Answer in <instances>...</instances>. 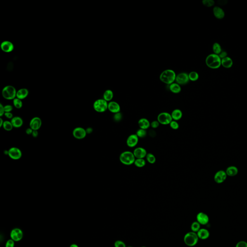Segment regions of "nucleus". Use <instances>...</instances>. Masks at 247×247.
<instances>
[{
	"instance_id": "obj_18",
	"label": "nucleus",
	"mask_w": 247,
	"mask_h": 247,
	"mask_svg": "<svg viewBox=\"0 0 247 247\" xmlns=\"http://www.w3.org/2000/svg\"><path fill=\"white\" fill-rule=\"evenodd\" d=\"M138 125L140 128L146 130L151 127V123L147 118H142L138 121Z\"/></svg>"
},
{
	"instance_id": "obj_46",
	"label": "nucleus",
	"mask_w": 247,
	"mask_h": 247,
	"mask_svg": "<svg viewBox=\"0 0 247 247\" xmlns=\"http://www.w3.org/2000/svg\"><path fill=\"white\" fill-rule=\"evenodd\" d=\"M5 113L4 106H3L2 103H1L0 104V116H1V117H2L4 115Z\"/></svg>"
},
{
	"instance_id": "obj_20",
	"label": "nucleus",
	"mask_w": 247,
	"mask_h": 247,
	"mask_svg": "<svg viewBox=\"0 0 247 247\" xmlns=\"http://www.w3.org/2000/svg\"><path fill=\"white\" fill-rule=\"evenodd\" d=\"M213 12L214 15L217 19H222L225 16V13L224 10L218 6H215L213 8Z\"/></svg>"
},
{
	"instance_id": "obj_42",
	"label": "nucleus",
	"mask_w": 247,
	"mask_h": 247,
	"mask_svg": "<svg viewBox=\"0 0 247 247\" xmlns=\"http://www.w3.org/2000/svg\"><path fill=\"white\" fill-rule=\"evenodd\" d=\"M4 109H5V113H9L12 111L13 107L12 105L7 104L4 106Z\"/></svg>"
},
{
	"instance_id": "obj_11",
	"label": "nucleus",
	"mask_w": 247,
	"mask_h": 247,
	"mask_svg": "<svg viewBox=\"0 0 247 247\" xmlns=\"http://www.w3.org/2000/svg\"><path fill=\"white\" fill-rule=\"evenodd\" d=\"M42 121L40 118L34 117L31 119L29 122V128L33 130H38L42 126Z\"/></svg>"
},
{
	"instance_id": "obj_19",
	"label": "nucleus",
	"mask_w": 247,
	"mask_h": 247,
	"mask_svg": "<svg viewBox=\"0 0 247 247\" xmlns=\"http://www.w3.org/2000/svg\"><path fill=\"white\" fill-rule=\"evenodd\" d=\"M220 59L219 56L215 54H212L209 55L206 59V65L209 67L210 66L213 64L216 60H218Z\"/></svg>"
},
{
	"instance_id": "obj_48",
	"label": "nucleus",
	"mask_w": 247,
	"mask_h": 247,
	"mask_svg": "<svg viewBox=\"0 0 247 247\" xmlns=\"http://www.w3.org/2000/svg\"><path fill=\"white\" fill-rule=\"evenodd\" d=\"M218 56H219L220 59H223L224 58H225V57H227V53L226 52V51H222V52Z\"/></svg>"
},
{
	"instance_id": "obj_35",
	"label": "nucleus",
	"mask_w": 247,
	"mask_h": 247,
	"mask_svg": "<svg viewBox=\"0 0 247 247\" xmlns=\"http://www.w3.org/2000/svg\"><path fill=\"white\" fill-rule=\"evenodd\" d=\"M13 105L15 108H17V109H19L20 108H21L23 106V103H22V100L16 97L14 99H13Z\"/></svg>"
},
{
	"instance_id": "obj_57",
	"label": "nucleus",
	"mask_w": 247,
	"mask_h": 247,
	"mask_svg": "<svg viewBox=\"0 0 247 247\" xmlns=\"http://www.w3.org/2000/svg\"></svg>"
},
{
	"instance_id": "obj_25",
	"label": "nucleus",
	"mask_w": 247,
	"mask_h": 247,
	"mask_svg": "<svg viewBox=\"0 0 247 247\" xmlns=\"http://www.w3.org/2000/svg\"><path fill=\"white\" fill-rule=\"evenodd\" d=\"M238 170L236 167L230 166L227 168L226 170V173L229 177H234L238 174Z\"/></svg>"
},
{
	"instance_id": "obj_24",
	"label": "nucleus",
	"mask_w": 247,
	"mask_h": 247,
	"mask_svg": "<svg viewBox=\"0 0 247 247\" xmlns=\"http://www.w3.org/2000/svg\"><path fill=\"white\" fill-rule=\"evenodd\" d=\"M171 115L173 120L178 121L182 119V112L181 110L176 109L172 111Z\"/></svg>"
},
{
	"instance_id": "obj_22",
	"label": "nucleus",
	"mask_w": 247,
	"mask_h": 247,
	"mask_svg": "<svg viewBox=\"0 0 247 247\" xmlns=\"http://www.w3.org/2000/svg\"><path fill=\"white\" fill-rule=\"evenodd\" d=\"M29 93V91L28 89L25 88H21L17 91L16 97L22 100L28 97Z\"/></svg>"
},
{
	"instance_id": "obj_7",
	"label": "nucleus",
	"mask_w": 247,
	"mask_h": 247,
	"mask_svg": "<svg viewBox=\"0 0 247 247\" xmlns=\"http://www.w3.org/2000/svg\"><path fill=\"white\" fill-rule=\"evenodd\" d=\"M22 156V152L20 149L15 147H11L8 150V156L13 160H19L20 159Z\"/></svg>"
},
{
	"instance_id": "obj_30",
	"label": "nucleus",
	"mask_w": 247,
	"mask_h": 247,
	"mask_svg": "<svg viewBox=\"0 0 247 247\" xmlns=\"http://www.w3.org/2000/svg\"><path fill=\"white\" fill-rule=\"evenodd\" d=\"M2 128L7 131H10L14 128L11 121H5Z\"/></svg>"
},
{
	"instance_id": "obj_21",
	"label": "nucleus",
	"mask_w": 247,
	"mask_h": 247,
	"mask_svg": "<svg viewBox=\"0 0 247 247\" xmlns=\"http://www.w3.org/2000/svg\"><path fill=\"white\" fill-rule=\"evenodd\" d=\"M11 122L15 128H19L23 125V119L19 116H15L11 119Z\"/></svg>"
},
{
	"instance_id": "obj_44",
	"label": "nucleus",
	"mask_w": 247,
	"mask_h": 247,
	"mask_svg": "<svg viewBox=\"0 0 247 247\" xmlns=\"http://www.w3.org/2000/svg\"><path fill=\"white\" fill-rule=\"evenodd\" d=\"M159 125H160V123L158 120L153 121V122L151 123V127L154 129L158 128Z\"/></svg>"
},
{
	"instance_id": "obj_50",
	"label": "nucleus",
	"mask_w": 247,
	"mask_h": 247,
	"mask_svg": "<svg viewBox=\"0 0 247 247\" xmlns=\"http://www.w3.org/2000/svg\"><path fill=\"white\" fill-rule=\"evenodd\" d=\"M85 130H86L87 134H91L93 131V130L91 127H89V128H87V129H85Z\"/></svg>"
},
{
	"instance_id": "obj_6",
	"label": "nucleus",
	"mask_w": 247,
	"mask_h": 247,
	"mask_svg": "<svg viewBox=\"0 0 247 247\" xmlns=\"http://www.w3.org/2000/svg\"><path fill=\"white\" fill-rule=\"evenodd\" d=\"M157 120L162 125H170V122L173 120L171 114L167 112H162L158 116Z\"/></svg>"
},
{
	"instance_id": "obj_53",
	"label": "nucleus",
	"mask_w": 247,
	"mask_h": 247,
	"mask_svg": "<svg viewBox=\"0 0 247 247\" xmlns=\"http://www.w3.org/2000/svg\"><path fill=\"white\" fill-rule=\"evenodd\" d=\"M69 247H78V246L77 245V244H72L71 245V246H69Z\"/></svg>"
},
{
	"instance_id": "obj_16",
	"label": "nucleus",
	"mask_w": 247,
	"mask_h": 247,
	"mask_svg": "<svg viewBox=\"0 0 247 247\" xmlns=\"http://www.w3.org/2000/svg\"><path fill=\"white\" fill-rule=\"evenodd\" d=\"M108 110L113 113L120 112V106L117 102L113 101H111L108 103Z\"/></svg>"
},
{
	"instance_id": "obj_23",
	"label": "nucleus",
	"mask_w": 247,
	"mask_h": 247,
	"mask_svg": "<svg viewBox=\"0 0 247 247\" xmlns=\"http://www.w3.org/2000/svg\"><path fill=\"white\" fill-rule=\"evenodd\" d=\"M196 233L198 238L203 240L207 239L210 236V232L206 229H200Z\"/></svg>"
},
{
	"instance_id": "obj_28",
	"label": "nucleus",
	"mask_w": 247,
	"mask_h": 247,
	"mask_svg": "<svg viewBox=\"0 0 247 247\" xmlns=\"http://www.w3.org/2000/svg\"><path fill=\"white\" fill-rule=\"evenodd\" d=\"M113 91H111V90H106L104 92L103 95V99L107 102L111 101V100L113 99Z\"/></svg>"
},
{
	"instance_id": "obj_47",
	"label": "nucleus",
	"mask_w": 247,
	"mask_h": 247,
	"mask_svg": "<svg viewBox=\"0 0 247 247\" xmlns=\"http://www.w3.org/2000/svg\"><path fill=\"white\" fill-rule=\"evenodd\" d=\"M4 115H5V117L7 118L8 119H12L14 117L13 114L12 113H11V112L5 113Z\"/></svg>"
},
{
	"instance_id": "obj_2",
	"label": "nucleus",
	"mask_w": 247,
	"mask_h": 247,
	"mask_svg": "<svg viewBox=\"0 0 247 247\" xmlns=\"http://www.w3.org/2000/svg\"><path fill=\"white\" fill-rule=\"evenodd\" d=\"M135 160L136 158L133 152L129 151L122 152L119 156V160L124 165H132L134 163Z\"/></svg>"
},
{
	"instance_id": "obj_27",
	"label": "nucleus",
	"mask_w": 247,
	"mask_h": 247,
	"mask_svg": "<svg viewBox=\"0 0 247 247\" xmlns=\"http://www.w3.org/2000/svg\"><path fill=\"white\" fill-rule=\"evenodd\" d=\"M221 63L222 65L224 68H230L232 66L233 62L230 57H227L221 59Z\"/></svg>"
},
{
	"instance_id": "obj_54",
	"label": "nucleus",
	"mask_w": 247,
	"mask_h": 247,
	"mask_svg": "<svg viewBox=\"0 0 247 247\" xmlns=\"http://www.w3.org/2000/svg\"><path fill=\"white\" fill-rule=\"evenodd\" d=\"M3 153H4V154H5V155H8V150H5L4 152H3Z\"/></svg>"
},
{
	"instance_id": "obj_1",
	"label": "nucleus",
	"mask_w": 247,
	"mask_h": 247,
	"mask_svg": "<svg viewBox=\"0 0 247 247\" xmlns=\"http://www.w3.org/2000/svg\"><path fill=\"white\" fill-rule=\"evenodd\" d=\"M176 74L172 69H166L161 73L159 78L161 82L167 85H171L176 80Z\"/></svg>"
},
{
	"instance_id": "obj_45",
	"label": "nucleus",
	"mask_w": 247,
	"mask_h": 247,
	"mask_svg": "<svg viewBox=\"0 0 247 247\" xmlns=\"http://www.w3.org/2000/svg\"><path fill=\"white\" fill-rule=\"evenodd\" d=\"M236 247H247V243L245 241H239L237 243Z\"/></svg>"
},
{
	"instance_id": "obj_51",
	"label": "nucleus",
	"mask_w": 247,
	"mask_h": 247,
	"mask_svg": "<svg viewBox=\"0 0 247 247\" xmlns=\"http://www.w3.org/2000/svg\"><path fill=\"white\" fill-rule=\"evenodd\" d=\"M38 130H33V134H32V136H33V137L34 138H37L38 136Z\"/></svg>"
},
{
	"instance_id": "obj_31",
	"label": "nucleus",
	"mask_w": 247,
	"mask_h": 247,
	"mask_svg": "<svg viewBox=\"0 0 247 247\" xmlns=\"http://www.w3.org/2000/svg\"><path fill=\"white\" fill-rule=\"evenodd\" d=\"M147 161L151 164H154L156 162V158L152 153H148L146 156Z\"/></svg>"
},
{
	"instance_id": "obj_3",
	"label": "nucleus",
	"mask_w": 247,
	"mask_h": 247,
	"mask_svg": "<svg viewBox=\"0 0 247 247\" xmlns=\"http://www.w3.org/2000/svg\"><path fill=\"white\" fill-rule=\"evenodd\" d=\"M17 91L15 87L8 85L2 90V96L4 99L7 100H13L17 97Z\"/></svg>"
},
{
	"instance_id": "obj_29",
	"label": "nucleus",
	"mask_w": 247,
	"mask_h": 247,
	"mask_svg": "<svg viewBox=\"0 0 247 247\" xmlns=\"http://www.w3.org/2000/svg\"><path fill=\"white\" fill-rule=\"evenodd\" d=\"M134 164L136 167L142 168L144 167L146 165V161L145 159L142 158H136Z\"/></svg>"
},
{
	"instance_id": "obj_56",
	"label": "nucleus",
	"mask_w": 247,
	"mask_h": 247,
	"mask_svg": "<svg viewBox=\"0 0 247 247\" xmlns=\"http://www.w3.org/2000/svg\"></svg>"
},
{
	"instance_id": "obj_15",
	"label": "nucleus",
	"mask_w": 247,
	"mask_h": 247,
	"mask_svg": "<svg viewBox=\"0 0 247 247\" xmlns=\"http://www.w3.org/2000/svg\"><path fill=\"white\" fill-rule=\"evenodd\" d=\"M227 176L226 172H224V170H220L215 174L214 180L216 183L222 184L226 181Z\"/></svg>"
},
{
	"instance_id": "obj_32",
	"label": "nucleus",
	"mask_w": 247,
	"mask_h": 247,
	"mask_svg": "<svg viewBox=\"0 0 247 247\" xmlns=\"http://www.w3.org/2000/svg\"><path fill=\"white\" fill-rule=\"evenodd\" d=\"M213 52L215 54L219 55L222 52V48L221 45L218 43H214L212 46Z\"/></svg>"
},
{
	"instance_id": "obj_8",
	"label": "nucleus",
	"mask_w": 247,
	"mask_h": 247,
	"mask_svg": "<svg viewBox=\"0 0 247 247\" xmlns=\"http://www.w3.org/2000/svg\"><path fill=\"white\" fill-rule=\"evenodd\" d=\"M87 133L85 128L82 127H77L73 131V137L77 140H82L87 136Z\"/></svg>"
},
{
	"instance_id": "obj_12",
	"label": "nucleus",
	"mask_w": 247,
	"mask_h": 247,
	"mask_svg": "<svg viewBox=\"0 0 247 247\" xmlns=\"http://www.w3.org/2000/svg\"><path fill=\"white\" fill-rule=\"evenodd\" d=\"M139 141V138L136 134L130 135L126 141L127 146L130 148H134L138 144Z\"/></svg>"
},
{
	"instance_id": "obj_26",
	"label": "nucleus",
	"mask_w": 247,
	"mask_h": 247,
	"mask_svg": "<svg viewBox=\"0 0 247 247\" xmlns=\"http://www.w3.org/2000/svg\"><path fill=\"white\" fill-rule=\"evenodd\" d=\"M169 89L174 94H179L181 91L180 85L176 83H173L171 85H169Z\"/></svg>"
},
{
	"instance_id": "obj_55",
	"label": "nucleus",
	"mask_w": 247,
	"mask_h": 247,
	"mask_svg": "<svg viewBox=\"0 0 247 247\" xmlns=\"http://www.w3.org/2000/svg\"><path fill=\"white\" fill-rule=\"evenodd\" d=\"M142 247H145V246H142Z\"/></svg>"
},
{
	"instance_id": "obj_13",
	"label": "nucleus",
	"mask_w": 247,
	"mask_h": 247,
	"mask_svg": "<svg viewBox=\"0 0 247 247\" xmlns=\"http://www.w3.org/2000/svg\"><path fill=\"white\" fill-rule=\"evenodd\" d=\"M0 47L2 51L5 53L11 52L14 49V44L9 41H3L1 44Z\"/></svg>"
},
{
	"instance_id": "obj_17",
	"label": "nucleus",
	"mask_w": 247,
	"mask_h": 247,
	"mask_svg": "<svg viewBox=\"0 0 247 247\" xmlns=\"http://www.w3.org/2000/svg\"><path fill=\"white\" fill-rule=\"evenodd\" d=\"M197 222L201 225H206L209 222L208 216L204 212H199L196 216Z\"/></svg>"
},
{
	"instance_id": "obj_34",
	"label": "nucleus",
	"mask_w": 247,
	"mask_h": 247,
	"mask_svg": "<svg viewBox=\"0 0 247 247\" xmlns=\"http://www.w3.org/2000/svg\"><path fill=\"white\" fill-rule=\"evenodd\" d=\"M189 78L192 81H196L199 78V75L196 71H192L188 74Z\"/></svg>"
},
{
	"instance_id": "obj_4",
	"label": "nucleus",
	"mask_w": 247,
	"mask_h": 247,
	"mask_svg": "<svg viewBox=\"0 0 247 247\" xmlns=\"http://www.w3.org/2000/svg\"><path fill=\"white\" fill-rule=\"evenodd\" d=\"M198 239L199 238L196 233L190 232L185 234L184 240L185 244L188 247H194L198 243Z\"/></svg>"
},
{
	"instance_id": "obj_38",
	"label": "nucleus",
	"mask_w": 247,
	"mask_h": 247,
	"mask_svg": "<svg viewBox=\"0 0 247 247\" xmlns=\"http://www.w3.org/2000/svg\"><path fill=\"white\" fill-rule=\"evenodd\" d=\"M170 127L173 130H177L179 128L180 125L178 122L176 121L172 120L170 124Z\"/></svg>"
},
{
	"instance_id": "obj_49",
	"label": "nucleus",
	"mask_w": 247,
	"mask_h": 247,
	"mask_svg": "<svg viewBox=\"0 0 247 247\" xmlns=\"http://www.w3.org/2000/svg\"><path fill=\"white\" fill-rule=\"evenodd\" d=\"M33 130L31 128H27L26 130V133L27 134L29 135H32L33 132Z\"/></svg>"
},
{
	"instance_id": "obj_10",
	"label": "nucleus",
	"mask_w": 247,
	"mask_h": 247,
	"mask_svg": "<svg viewBox=\"0 0 247 247\" xmlns=\"http://www.w3.org/2000/svg\"><path fill=\"white\" fill-rule=\"evenodd\" d=\"M188 74L186 73H181L176 75V83L180 85H186L189 81Z\"/></svg>"
},
{
	"instance_id": "obj_39",
	"label": "nucleus",
	"mask_w": 247,
	"mask_h": 247,
	"mask_svg": "<svg viewBox=\"0 0 247 247\" xmlns=\"http://www.w3.org/2000/svg\"><path fill=\"white\" fill-rule=\"evenodd\" d=\"M202 3L205 6L211 7L214 5V1L213 0H203Z\"/></svg>"
},
{
	"instance_id": "obj_52",
	"label": "nucleus",
	"mask_w": 247,
	"mask_h": 247,
	"mask_svg": "<svg viewBox=\"0 0 247 247\" xmlns=\"http://www.w3.org/2000/svg\"><path fill=\"white\" fill-rule=\"evenodd\" d=\"M4 121H3V120L2 117L0 118V128H2V127H3V123H4Z\"/></svg>"
},
{
	"instance_id": "obj_36",
	"label": "nucleus",
	"mask_w": 247,
	"mask_h": 247,
	"mask_svg": "<svg viewBox=\"0 0 247 247\" xmlns=\"http://www.w3.org/2000/svg\"><path fill=\"white\" fill-rule=\"evenodd\" d=\"M136 134L137 135L138 137L139 138H145L147 135L146 130L140 128L136 132Z\"/></svg>"
},
{
	"instance_id": "obj_5",
	"label": "nucleus",
	"mask_w": 247,
	"mask_h": 247,
	"mask_svg": "<svg viewBox=\"0 0 247 247\" xmlns=\"http://www.w3.org/2000/svg\"><path fill=\"white\" fill-rule=\"evenodd\" d=\"M108 103L103 99H98L93 103V108L97 113H102L108 110Z\"/></svg>"
},
{
	"instance_id": "obj_41",
	"label": "nucleus",
	"mask_w": 247,
	"mask_h": 247,
	"mask_svg": "<svg viewBox=\"0 0 247 247\" xmlns=\"http://www.w3.org/2000/svg\"><path fill=\"white\" fill-rule=\"evenodd\" d=\"M114 247H127L125 243L121 240H117L114 242Z\"/></svg>"
},
{
	"instance_id": "obj_14",
	"label": "nucleus",
	"mask_w": 247,
	"mask_h": 247,
	"mask_svg": "<svg viewBox=\"0 0 247 247\" xmlns=\"http://www.w3.org/2000/svg\"><path fill=\"white\" fill-rule=\"evenodd\" d=\"M133 154L136 158H142L144 159L146 158L147 154V151L145 148L141 147H137L135 149L133 152Z\"/></svg>"
},
{
	"instance_id": "obj_43",
	"label": "nucleus",
	"mask_w": 247,
	"mask_h": 247,
	"mask_svg": "<svg viewBox=\"0 0 247 247\" xmlns=\"http://www.w3.org/2000/svg\"><path fill=\"white\" fill-rule=\"evenodd\" d=\"M15 246V241L12 239L8 240L5 244V247H14Z\"/></svg>"
},
{
	"instance_id": "obj_33",
	"label": "nucleus",
	"mask_w": 247,
	"mask_h": 247,
	"mask_svg": "<svg viewBox=\"0 0 247 247\" xmlns=\"http://www.w3.org/2000/svg\"><path fill=\"white\" fill-rule=\"evenodd\" d=\"M200 224H199V222H194L192 224L191 226V229L192 232L197 233L200 229Z\"/></svg>"
},
{
	"instance_id": "obj_9",
	"label": "nucleus",
	"mask_w": 247,
	"mask_h": 247,
	"mask_svg": "<svg viewBox=\"0 0 247 247\" xmlns=\"http://www.w3.org/2000/svg\"><path fill=\"white\" fill-rule=\"evenodd\" d=\"M10 237L14 241L18 242L20 241L23 237V231L19 228H14L11 231Z\"/></svg>"
},
{
	"instance_id": "obj_40",
	"label": "nucleus",
	"mask_w": 247,
	"mask_h": 247,
	"mask_svg": "<svg viewBox=\"0 0 247 247\" xmlns=\"http://www.w3.org/2000/svg\"><path fill=\"white\" fill-rule=\"evenodd\" d=\"M123 118L122 114L120 112L115 113L113 115V120L115 122H120Z\"/></svg>"
},
{
	"instance_id": "obj_37",
	"label": "nucleus",
	"mask_w": 247,
	"mask_h": 247,
	"mask_svg": "<svg viewBox=\"0 0 247 247\" xmlns=\"http://www.w3.org/2000/svg\"><path fill=\"white\" fill-rule=\"evenodd\" d=\"M222 65L221 63V59H219L218 60H216V61H215L213 64H212V65L209 66V68L213 69H218Z\"/></svg>"
}]
</instances>
